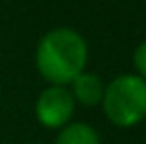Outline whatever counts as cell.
Masks as SVG:
<instances>
[{
	"instance_id": "obj_2",
	"label": "cell",
	"mask_w": 146,
	"mask_h": 144,
	"mask_svg": "<svg viewBox=\"0 0 146 144\" xmlns=\"http://www.w3.org/2000/svg\"><path fill=\"white\" fill-rule=\"evenodd\" d=\"M107 120L119 128H132L146 119V81L136 73H121L105 85L101 101Z\"/></svg>"
},
{
	"instance_id": "obj_3",
	"label": "cell",
	"mask_w": 146,
	"mask_h": 144,
	"mask_svg": "<svg viewBox=\"0 0 146 144\" xmlns=\"http://www.w3.org/2000/svg\"><path fill=\"white\" fill-rule=\"evenodd\" d=\"M75 99L69 87L48 85L40 91V95L34 103V115L38 122L49 130H61L65 124H69L75 113Z\"/></svg>"
},
{
	"instance_id": "obj_4",
	"label": "cell",
	"mask_w": 146,
	"mask_h": 144,
	"mask_svg": "<svg viewBox=\"0 0 146 144\" xmlns=\"http://www.w3.org/2000/svg\"><path fill=\"white\" fill-rule=\"evenodd\" d=\"M69 91H71L77 105H83V107L91 109V107L101 105L103 95H105V83L97 73L85 69L81 75H77L69 83Z\"/></svg>"
},
{
	"instance_id": "obj_1",
	"label": "cell",
	"mask_w": 146,
	"mask_h": 144,
	"mask_svg": "<svg viewBox=\"0 0 146 144\" xmlns=\"http://www.w3.org/2000/svg\"><path fill=\"white\" fill-rule=\"evenodd\" d=\"M89 61V46L79 30L71 26H57L48 30L34 53L38 73L49 85L69 87L77 75L85 71Z\"/></svg>"
},
{
	"instance_id": "obj_5",
	"label": "cell",
	"mask_w": 146,
	"mask_h": 144,
	"mask_svg": "<svg viewBox=\"0 0 146 144\" xmlns=\"http://www.w3.org/2000/svg\"><path fill=\"white\" fill-rule=\"evenodd\" d=\"M53 144H101V134L93 124L75 120L57 130Z\"/></svg>"
},
{
	"instance_id": "obj_6",
	"label": "cell",
	"mask_w": 146,
	"mask_h": 144,
	"mask_svg": "<svg viewBox=\"0 0 146 144\" xmlns=\"http://www.w3.org/2000/svg\"><path fill=\"white\" fill-rule=\"evenodd\" d=\"M132 65H134V69H136V75L146 81V40L140 42V44L134 48V53H132Z\"/></svg>"
}]
</instances>
